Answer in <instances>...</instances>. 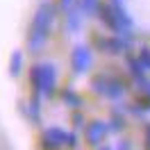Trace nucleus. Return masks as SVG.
<instances>
[{
  "label": "nucleus",
  "instance_id": "1",
  "mask_svg": "<svg viewBox=\"0 0 150 150\" xmlns=\"http://www.w3.org/2000/svg\"><path fill=\"white\" fill-rule=\"evenodd\" d=\"M55 14H57V5H52V2H41L37 7L34 16H32V23H30V30H28L30 52H41L43 50L48 37H50L52 23H55Z\"/></svg>",
  "mask_w": 150,
  "mask_h": 150
},
{
  "label": "nucleus",
  "instance_id": "2",
  "mask_svg": "<svg viewBox=\"0 0 150 150\" xmlns=\"http://www.w3.org/2000/svg\"><path fill=\"white\" fill-rule=\"evenodd\" d=\"M96 16L100 18V23H103L112 34H121V37L130 39V34H132V18L127 16L125 7H123L118 0H109V2H103V0H100Z\"/></svg>",
  "mask_w": 150,
  "mask_h": 150
},
{
  "label": "nucleus",
  "instance_id": "3",
  "mask_svg": "<svg viewBox=\"0 0 150 150\" xmlns=\"http://www.w3.org/2000/svg\"><path fill=\"white\" fill-rule=\"evenodd\" d=\"M30 86H32V93L41 96V98H52L57 89V68L55 64H34L30 68Z\"/></svg>",
  "mask_w": 150,
  "mask_h": 150
},
{
  "label": "nucleus",
  "instance_id": "4",
  "mask_svg": "<svg viewBox=\"0 0 150 150\" xmlns=\"http://www.w3.org/2000/svg\"><path fill=\"white\" fill-rule=\"evenodd\" d=\"M91 89H93L98 96H103V98L121 100L123 96H125V91H127V84H125L123 80H118V77H114V75L100 73L91 80Z\"/></svg>",
  "mask_w": 150,
  "mask_h": 150
},
{
  "label": "nucleus",
  "instance_id": "5",
  "mask_svg": "<svg viewBox=\"0 0 150 150\" xmlns=\"http://www.w3.org/2000/svg\"><path fill=\"white\" fill-rule=\"evenodd\" d=\"M93 43L98 46L100 52L116 57V55H125V52H127V48H130V39L121 37V34H96Z\"/></svg>",
  "mask_w": 150,
  "mask_h": 150
},
{
  "label": "nucleus",
  "instance_id": "6",
  "mask_svg": "<svg viewBox=\"0 0 150 150\" xmlns=\"http://www.w3.org/2000/svg\"><path fill=\"white\" fill-rule=\"evenodd\" d=\"M93 64V52H91V48L89 46H75L71 50V66H73V73L77 75H84L89 68Z\"/></svg>",
  "mask_w": 150,
  "mask_h": 150
},
{
  "label": "nucleus",
  "instance_id": "7",
  "mask_svg": "<svg viewBox=\"0 0 150 150\" xmlns=\"http://www.w3.org/2000/svg\"><path fill=\"white\" fill-rule=\"evenodd\" d=\"M66 143H68V132H64L62 127H48L43 132V141H41L43 150H59Z\"/></svg>",
  "mask_w": 150,
  "mask_h": 150
},
{
  "label": "nucleus",
  "instance_id": "8",
  "mask_svg": "<svg viewBox=\"0 0 150 150\" xmlns=\"http://www.w3.org/2000/svg\"><path fill=\"white\" fill-rule=\"evenodd\" d=\"M86 143H91V146H98L100 141L107 137V132H109V125L105 121H91L86 125Z\"/></svg>",
  "mask_w": 150,
  "mask_h": 150
},
{
  "label": "nucleus",
  "instance_id": "9",
  "mask_svg": "<svg viewBox=\"0 0 150 150\" xmlns=\"http://www.w3.org/2000/svg\"><path fill=\"white\" fill-rule=\"evenodd\" d=\"M59 96H62L64 105H68V107H73V109H80V107H82V98H80V93L73 91V89H62Z\"/></svg>",
  "mask_w": 150,
  "mask_h": 150
},
{
  "label": "nucleus",
  "instance_id": "10",
  "mask_svg": "<svg viewBox=\"0 0 150 150\" xmlns=\"http://www.w3.org/2000/svg\"><path fill=\"white\" fill-rule=\"evenodd\" d=\"M21 71H23V52L21 50H14L9 57V75L11 77H18Z\"/></svg>",
  "mask_w": 150,
  "mask_h": 150
},
{
  "label": "nucleus",
  "instance_id": "11",
  "mask_svg": "<svg viewBox=\"0 0 150 150\" xmlns=\"http://www.w3.org/2000/svg\"><path fill=\"white\" fill-rule=\"evenodd\" d=\"M98 5H100V0H77L75 2V7L82 11V16H93L96 11H98Z\"/></svg>",
  "mask_w": 150,
  "mask_h": 150
},
{
  "label": "nucleus",
  "instance_id": "12",
  "mask_svg": "<svg viewBox=\"0 0 150 150\" xmlns=\"http://www.w3.org/2000/svg\"><path fill=\"white\" fill-rule=\"evenodd\" d=\"M137 62L141 64V68L143 71H150V48L148 46H141L139 50H137Z\"/></svg>",
  "mask_w": 150,
  "mask_h": 150
},
{
  "label": "nucleus",
  "instance_id": "13",
  "mask_svg": "<svg viewBox=\"0 0 150 150\" xmlns=\"http://www.w3.org/2000/svg\"><path fill=\"white\" fill-rule=\"evenodd\" d=\"M109 127H112V130H123V127H125V116H121V114H116L114 112L112 114V125H109Z\"/></svg>",
  "mask_w": 150,
  "mask_h": 150
},
{
  "label": "nucleus",
  "instance_id": "14",
  "mask_svg": "<svg viewBox=\"0 0 150 150\" xmlns=\"http://www.w3.org/2000/svg\"><path fill=\"white\" fill-rule=\"evenodd\" d=\"M137 80V84H139V89H141V93H148L150 96V80L146 77V75H139V77H134Z\"/></svg>",
  "mask_w": 150,
  "mask_h": 150
},
{
  "label": "nucleus",
  "instance_id": "15",
  "mask_svg": "<svg viewBox=\"0 0 150 150\" xmlns=\"http://www.w3.org/2000/svg\"><path fill=\"white\" fill-rule=\"evenodd\" d=\"M75 2H77V0H57V9L66 14V11H71L75 7Z\"/></svg>",
  "mask_w": 150,
  "mask_h": 150
},
{
  "label": "nucleus",
  "instance_id": "16",
  "mask_svg": "<svg viewBox=\"0 0 150 150\" xmlns=\"http://www.w3.org/2000/svg\"><path fill=\"white\" fill-rule=\"evenodd\" d=\"M73 125H75V127H82V125H84V116L77 112V109L73 112Z\"/></svg>",
  "mask_w": 150,
  "mask_h": 150
},
{
  "label": "nucleus",
  "instance_id": "17",
  "mask_svg": "<svg viewBox=\"0 0 150 150\" xmlns=\"http://www.w3.org/2000/svg\"><path fill=\"white\" fill-rule=\"evenodd\" d=\"M66 146H68V148H75V146H77V141H75V134H73V132H68V143H66Z\"/></svg>",
  "mask_w": 150,
  "mask_h": 150
},
{
  "label": "nucleus",
  "instance_id": "18",
  "mask_svg": "<svg viewBox=\"0 0 150 150\" xmlns=\"http://www.w3.org/2000/svg\"><path fill=\"white\" fill-rule=\"evenodd\" d=\"M146 148L150 150V125H146Z\"/></svg>",
  "mask_w": 150,
  "mask_h": 150
},
{
  "label": "nucleus",
  "instance_id": "19",
  "mask_svg": "<svg viewBox=\"0 0 150 150\" xmlns=\"http://www.w3.org/2000/svg\"><path fill=\"white\" fill-rule=\"evenodd\" d=\"M127 148H130V143H127V141H121V143H118V148H116V150H127Z\"/></svg>",
  "mask_w": 150,
  "mask_h": 150
},
{
  "label": "nucleus",
  "instance_id": "20",
  "mask_svg": "<svg viewBox=\"0 0 150 150\" xmlns=\"http://www.w3.org/2000/svg\"><path fill=\"white\" fill-rule=\"evenodd\" d=\"M100 150H112V148H107V146H105V148H100Z\"/></svg>",
  "mask_w": 150,
  "mask_h": 150
}]
</instances>
